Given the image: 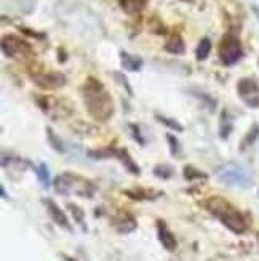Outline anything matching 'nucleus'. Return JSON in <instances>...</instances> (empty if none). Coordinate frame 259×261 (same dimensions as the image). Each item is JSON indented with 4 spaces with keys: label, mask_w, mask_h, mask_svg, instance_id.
<instances>
[{
    "label": "nucleus",
    "mask_w": 259,
    "mask_h": 261,
    "mask_svg": "<svg viewBox=\"0 0 259 261\" xmlns=\"http://www.w3.org/2000/svg\"><path fill=\"white\" fill-rule=\"evenodd\" d=\"M207 208L211 215L215 217L229 228L235 234H242L246 229V221L243 218V215L235 208L231 202L221 197H211L207 200Z\"/></svg>",
    "instance_id": "obj_2"
},
{
    "label": "nucleus",
    "mask_w": 259,
    "mask_h": 261,
    "mask_svg": "<svg viewBox=\"0 0 259 261\" xmlns=\"http://www.w3.org/2000/svg\"><path fill=\"white\" fill-rule=\"evenodd\" d=\"M218 179L226 186L235 188H250L253 185V178L246 168L240 165H227L218 172Z\"/></svg>",
    "instance_id": "obj_4"
},
{
    "label": "nucleus",
    "mask_w": 259,
    "mask_h": 261,
    "mask_svg": "<svg viewBox=\"0 0 259 261\" xmlns=\"http://www.w3.org/2000/svg\"><path fill=\"white\" fill-rule=\"evenodd\" d=\"M36 168V173H37V178L40 181V185L43 188H48L50 186V172H48V167L45 165V164H39L37 167H34Z\"/></svg>",
    "instance_id": "obj_18"
},
{
    "label": "nucleus",
    "mask_w": 259,
    "mask_h": 261,
    "mask_svg": "<svg viewBox=\"0 0 259 261\" xmlns=\"http://www.w3.org/2000/svg\"><path fill=\"white\" fill-rule=\"evenodd\" d=\"M237 93L248 108H253V109L259 108V85L254 79L251 77L240 79L237 84Z\"/></svg>",
    "instance_id": "obj_7"
},
{
    "label": "nucleus",
    "mask_w": 259,
    "mask_h": 261,
    "mask_svg": "<svg viewBox=\"0 0 259 261\" xmlns=\"http://www.w3.org/2000/svg\"><path fill=\"white\" fill-rule=\"evenodd\" d=\"M184 176H186V179H194V178L200 179V178H207V175H205L204 172H198V170H195L194 167H190V165H187V167L184 168Z\"/></svg>",
    "instance_id": "obj_25"
},
{
    "label": "nucleus",
    "mask_w": 259,
    "mask_h": 261,
    "mask_svg": "<svg viewBox=\"0 0 259 261\" xmlns=\"http://www.w3.org/2000/svg\"><path fill=\"white\" fill-rule=\"evenodd\" d=\"M83 103L88 114L98 122H106L114 114V103L106 87L98 79L88 77L82 87Z\"/></svg>",
    "instance_id": "obj_1"
},
{
    "label": "nucleus",
    "mask_w": 259,
    "mask_h": 261,
    "mask_svg": "<svg viewBox=\"0 0 259 261\" xmlns=\"http://www.w3.org/2000/svg\"><path fill=\"white\" fill-rule=\"evenodd\" d=\"M67 261H75V259H71V258H66Z\"/></svg>",
    "instance_id": "obj_29"
},
{
    "label": "nucleus",
    "mask_w": 259,
    "mask_h": 261,
    "mask_svg": "<svg viewBox=\"0 0 259 261\" xmlns=\"http://www.w3.org/2000/svg\"><path fill=\"white\" fill-rule=\"evenodd\" d=\"M120 63L123 66V69H127L130 72H138L142 69L144 61L139 58V56L130 55L128 51H120Z\"/></svg>",
    "instance_id": "obj_10"
},
{
    "label": "nucleus",
    "mask_w": 259,
    "mask_h": 261,
    "mask_svg": "<svg viewBox=\"0 0 259 261\" xmlns=\"http://www.w3.org/2000/svg\"><path fill=\"white\" fill-rule=\"evenodd\" d=\"M148 0H119L122 10L128 15H136L146 7Z\"/></svg>",
    "instance_id": "obj_16"
},
{
    "label": "nucleus",
    "mask_w": 259,
    "mask_h": 261,
    "mask_svg": "<svg viewBox=\"0 0 259 261\" xmlns=\"http://www.w3.org/2000/svg\"><path fill=\"white\" fill-rule=\"evenodd\" d=\"M47 138H48V141H50V144H51V147L56 151V152H64V146H63V143L60 141V138L58 136L54 135V132L51 130V128H47Z\"/></svg>",
    "instance_id": "obj_22"
},
{
    "label": "nucleus",
    "mask_w": 259,
    "mask_h": 261,
    "mask_svg": "<svg viewBox=\"0 0 259 261\" xmlns=\"http://www.w3.org/2000/svg\"><path fill=\"white\" fill-rule=\"evenodd\" d=\"M155 119L159 120L160 123H163V125H166L168 128L175 130V132H183L184 130V127L181 125V123H179L178 120H175V119H170L166 116H160V114H155Z\"/></svg>",
    "instance_id": "obj_20"
},
{
    "label": "nucleus",
    "mask_w": 259,
    "mask_h": 261,
    "mask_svg": "<svg viewBox=\"0 0 259 261\" xmlns=\"http://www.w3.org/2000/svg\"><path fill=\"white\" fill-rule=\"evenodd\" d=\"M2 51L5 56L13 60H26L34 55L31 45L18 36H5L2 39Z\"/></svg>",
    "instance_id": "obj_6"
},
{
    "label": "nucleus",
    "mask_w": 259,
    "mask_h": 261,
    "mask_svg": "<svg viewBox=\"0 0 259 261\" xmlns=\"http://www.w3.org/2000/svg\"><path fill=\"white\" fill-rule=\"evenodd\" d=\"M166 140H168V144H170V149H171L170 152H171V155L178 157L179 154H181V146H179V141L176 140V136L168 133L166 135Z\"/></svg>",
    "instance_id": "obj_23"
},
{
    "label": "nucleus",
    "mask_w": 259,
    "mask_h": 261,
    "mask_svg": "<svg viewBox=\"0 0 259 261\" xmlns=\"http://www.w3.org/2000/svg\"><path fill=\"white\" fill-rule=\"evenodd\" d=\"M31 81L43 90H56L66 85V75L61 72H32Z\"/></svg>",
    "instance_id": "obj_8"
},
{
    "label": "nucleus",
    "mask_w": 259,
    "mask_h": 261,
    "mask_svg": "<svg viewBox=\"0 0 259 261\" xmlns=\"http://www.w3.org/2000/svg\"><path fill=\"white\" fill-rule=\"evenodd\" d=\"M67 208L71 210V213H72V217H74V220L82 226V229L83 231H87V224H85V221H83V218H85V213H83V210L80 208V207H77L75 203H67Z\"/></svg>",
    "instance_id": "obj_19"
},
{
    "label": "nucleus",
    "mask_w": 259,
    "mask_h": 261,
    "mask_svg": "<svg viewBox=\"0 0 259 261\" xmlns=\"http://www.w3.org/2000/svg\"><path fill=\"white\" fill-rule=\"evenodd\" d=\"M165 50L171 55H183L186 51V43L179 34H171L165 42Z\"/></svg>",
    "instance_id": "obj_13"
},
{
    "label": "nucleus",
    "mask_w": 259,
    "mask_h": 261,
    "mask_svg": "<svg viewBox=\"0 0 259 261\" xmlns=\"http://www.w3.org/2000/svg\"><path fill=\"white\" fill-rule=\"evenodd\" d=\"M43 203H45V207H47V210H48V215H50V218L58 224V226H61V228H64V229H67V231H71L72 228H71V223H69V220H67V217L64 215V212L56 205V203L51 200V199H43Z\"/></svg>",
    "instance_id": "obj_9"
},
{
    "label": "nucleus",
    "mask_w": 259,
    "mask_h": 261,
    "mask_svg": "<svg viewBox=\"0 0 259 261\" xmlns=\"http://www.w3.org/2000/svg\"><path fill=\"white\" fill-rule=\"evenodd\" d=\"M130 130H131V133H133V138L136 140L141 146H144V144H146V140L141 136L139 127H138V125H134V123H130Z\"/></svg>",
    "instance_id": "obj_26"
},
{
    "label": "nucleus",
    "mask_w": 259,
    "mask_h": 261,
    "mask_svg": "<svg viewBox=\"0 0 259 261\" xmlns=\"http://www.w3.org/2000/svg\"><path fill=\"white\" fill-rule=\"evenodd\" d=\"M242 56H243V48L240 39L237 36H234V34H227L219 45L221 63L226 66H234L242 60Z\"/></svg>",
    "instance_id": "obj_5"
},
{
    "label": "nucleus",
    "mask_w": 259,
    "mask_h": 261,
    "mask_svg": "<svg viewBox=\"0 0 259 261\" xmlns=\"http://www.w3.org/2000/svg\"><path fill=\"white\" fill-rule=\"evenodd\" d=\"M234 128V116L229 114V111H222L221 119H219V136L222 140L229 138Z\"/></svg>",
    "instance_id": "obj_15"
},
{
    "label": "nucleus",
    "mask_w": 259,
    "mask_h": 261,
    "mask_svg": "<svg viewBox=\"0 0 259 261\" xmlns=\"http://www.w3.org/2000/svg\"><path fill=\"white\" fill-rule=\"evenodd\" d=\"M154 173H155V176L163 178V179H168V178H171V176L175 175V170H173L170 165L162 164V165H157V167L154 168Z\"/></svg>",
    "instance_id": "obj_21"
},
{
    "label": "nucleus",
    "mask_w": 259,
    "mask_h": 261,
    "mask_svg": "<svg viewBox=\"0 0 259 261\" xmlns=\"http://www.w3.org/2000/svg\"><path fill=\"white\" fill-rule=\"evenodd\" d=\"M251 10H253L254 16H256V18H257V21H259V7H257V5H253V7H251Z\"/></svg>",
    "instance_id": "obj_28"
},
{
    "label": "nucleus",
    "mask_w": 259,
    "mask_h": 261,
    "mask_svg": "<svg viewBox=\"0 0 259 261\" xmlns=\"http://www.w3.org/2000/svg\"><path fill=\"white\" fill-rule=\"evenodd\" d=\"M112 75H114V79H116V81L123 87V88H125L127 90V93L130 95V96H133V88L130 87V84H128V79L125 77V75H123L122 72H114V74H112Z\"/></svg>",
    "instance_id": "obj_24"
},
{
    "label": "nucleus",
    "mask_w": 259,
    "mask_h": 261,
    "mask_svg": "<svg viewBox=\"0 0 259 261\" xmlns=\"http://www.w3.org/2000/svg\"><path fill=\"white\" fill-rule=\"evenodd\" d=\"M157 229H159V239H160L162 245L166 248L168 252H173L176 248V239H175V236L171 234V231L166 228V224L163 221L157 223Z\"/></svg>",
    "instance_id": "obj_11"
},
{
    "label": "nucleus",
    "mask_w": 259,
    "mask_h": 261,
    "mask_svg": "<svg viewBox=\"0 0 259 261\" xmlns=\"http://www.w3.org/2000/svg\"><path fill=\"white\" fill-rule=\"evenodd\" d=\"M257 133H259V127H257V125H254V127H253V130H251L248 135H246V140H245V141H243V144H242L243 149H245L246 146H250V144L256 140V135H257Z\"/></svg>",
    "instance_id": "obj_27"
},
{
    "label": "nucleus",
    "mask_w": 259,
    "mask_h": 261,
    "mask_svg": "<svg viewBox=\"0 0 259 261\" xmlns=\"http://www.w3.org/2000/svg\"><path fill=\"white\" fill-rule=\"evenodd\" d=\"M210 51H211V40L208 37H204L200 40L198 47L195 50V56L198 61H205L208 56H210Z\"/></svg>",
    "instance_id": "obj_17"
},
{
    "label": "nucleus",
    "mask_w": 259,
    "mask_h": 261,
    "mask_svg": "<svg viewBox=\"0 0 259 261\" xmlns=\"http://www.w3.org/2000/svg\"><path fill=\"white\" fill-rule=\"evenodd\" d=\"M114 226L120 232H130V231H133L134 228H136V221L133 220L131 215L123 212V213L119 215V217L114 218Z\"/></svg>",
    "instance_id": "obj_14"
},
{
    "label": "nucleus",
    "mask_w": 259,
    "mask_h": 261,
    "mask_svg": "<svg viewBox=\"0 0 259 261\" xmlns=\"http://www.w3.org/2000/svg\"><path fill=\"white\" fill-rule=\"evenodd\" d=\"M54 188L58 194H78L83 197H92L95 186L90 181L77 176L74 173H63L54 179Z\"/></svg>",
    "instance_id": "obj_3"
},
{
    "label": "nucleus",
    "mask_w": 259,
    "mask_h": 261,
    "mask_svg": "<svg viewBox=\"0 0 259 261\" xmlns=\"http://www.w3.org/2000/svg\"><path fill=\"white\" fill-rule=\"evenodd\" d=\"M114 157L119 159V161L122 162V165L125 167L130 173H133V175H139V173H141L139 167H138L136 162H134L133 159H131V155L128 154L127 149H114Z\"/></svg>",
    "instance_id": "obj_12"
}]
</instances>
